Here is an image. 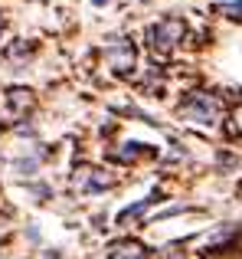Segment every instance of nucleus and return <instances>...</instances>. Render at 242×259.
Wrapping results in <instances>:
<instances>
[{
	"label": "nucleus",
	"instance_id": "1",
	"mask_svg": "<svg viewBox=\"0 0 242 259\" xmlns=\"http://www.w3.org/2000/svg\"><path fill=\"white\" fill-rule=\"evenodd\" d=\"M180 118L190 121V125H203L213 128L219 118H223V102L210 92H193L180 102Z\"/></svg>",
	"mask_w": 242,
	"mask_h": 259
},
{
	"label": "nucleus",
	"instance_id": "5",
	"mask_svg": "<svg viewBox=\"0 0 242 259\" xmlns=\"http://www.w3.org/2000/svg\"><path fill=\"white\" fill-rule=\"evenodd\" d=\"M108 259H144V246L141 243H118V246H111Z\"/></svg>",
	"mask_w": 242,
	"mask_h": 259
},
{
	"label": "nucleus",
	"instance_id": "12",
	"mask_svg": "<svg viewBox=\"0 0 242 259\" xmlns=\"http://www.w3.org/2000/svg\"><path fill=\"white\" fill-rule=\"evenodd\" d=\"M92 4H95V7H105V4H108V0H92Z\"/></svg>",
	"mask_w": 242,
	"mask_h": 259
},
{
	"label": "nucleus",
	"instance_id": "2",
	"mask_svg": "<svg viewBox=\"0 0 242 259\" xmlns=\"http://www.w3.org/2000/svg\"><path fill=\"white\" fill-rule=\"evenodd\" d=\"M184 33H187L184 20L167 17V20H157V23L147 30V39H151V50H154V53H170L173 46L184 39Z\"/></svg>",
	"mask_w": 242,
	"mask_h": 259
},
{
	"label": "nucleus",
	"instance_id": "8",
	"mask_svg": "<svg viewBox=\"0 0 242 259\" xmlns=\"http://www.w3.org/2000/svg\"><path fill=\"white\" fill-rule=\"evenodd\" d=\"M154 200H141V203H134V207H128V210H121L118 213V223H128V220H134V217H141L147 207H151Z\"/></svg>",
	"mask_w": 242,
	"mask_h": 259
},
{
	"label": "nucleus",
	"instance_id": "9",
	"mask_svg": "<svg viewBox=\"0 0 242 259\" xmlns=\"http://www.w3.org/2000/svg\"><path fill=\"white\" fill-rule=\"evenodd\" d=\"M141 148L144 145H134L131 141V145H125V151H118V158L121 161H134V158H141Z\"/></svg>",
	"mask_w": 242,
	"mask_h": 259
},
{
	"label": "nucleus",
	"instance_id": "11",
	"mask_svg": "<svg viewBox=\"0 0 242 259\" xmlns=\"http://www.w3.org/2000/svg\"><path fill=\"white\" fill-rule=\"evenodd\" d=\"M232 128H236V132L242 135V105L236 108V112H232Z\"/></svg>",
	"mask_w": 242,
	"mask_h": 259
},
{
	"label": "nucleus",
	"instance_id": "7",
	"mask_svg": "<svg viewBox=\"0 0 242 259\" xmlns=\"http://www.w3.org/2000/svg\"><path fill=\"white\" fill-rule=\"evenodd\" d=\"M36 167H39V154H30V158H17L13 161V171L17 174H23V177H30V174H36Z\"/></svg>",
	"mask_w": 242,
	"mask_h": 259
},
{
	"label": "nucleus",
	"instance_id": "13",
	"mask_svg": "<svg viewBox=\"0 0 242 259\" xmlns=\"http://www.w3.org/2000/svg\"><path fill=\"white\" fill-rule=\"evenodd\" d=\"M0 33H4V17H0Z\"/></svg>",
	"mask_w": 242,
	"mask_h": 259
},
{
	"label": "nucleus",
	"instance_id": "3",
	"mask_svg": "<svg viewBox=\"0 0 242 259\" xmlns=\"http://www.w3.org/2000/svg\"><path fill=\"white\" fill-rule=\"evenodd\" d=\"M134 59H138V53H134L131 39L118 36V39H108V43H105V63H108V69H115L118 76H128V72L134 69Z\"/></svg>",
	"mask_w": 242,
	"mask_h": 259
},
{
	"label": "nucleus",
	"instance_id": "10",
	"mask_svg": "<svg viewBox=\"0 0 242 259\" xmlns=\"http://www.w3.org/2000/svg\"><path fill=\"white\" fill-rule=\"evenodd\" d=\"M219 10H223V13H229L232 20H242V0H239V4H223Z\"/></svg>",
	"mask_w": 242,
	"mask_h": 259
},
{
	"label": "nucleus",
	"instance_id": "4",
	"mask_svg": "<svg viewBox=\"0 0 242 259\" xmlns=\"http://www.w3.org/2000/svg\"><path fill=\"white\" fill-rule=\"evenodd\" d=\"M72 184H76L82 194H98V190H108L115 181H111V177L105 174V171H95V167H82V171H76Z\"/></svg>",
	"mask_w": 242,
	"mask_h": 259
},
{
	"label": "nucleus",
	"instance_id": "6",
	"mask_svg": "<svg viewBox=\"0 0 242 259\" xmlns=\"http://www.w3.org/2000/svg\"><path fill=\"white\" fill-rule=\"evenodd\" d=\"M10 108H13V112H26V108H33V92H26V89H10Z\"/></svg>",
	"mask_w": 242,
	"mask_h": 259
}]
</instances>
